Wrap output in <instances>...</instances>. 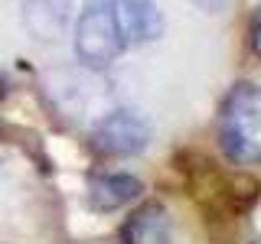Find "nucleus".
I'll return each instance as SVG.
<instances>
[{
	"label": "nucleus",
	"mask_w": 261,
	"mask_h": 244,
	"mask_svg": "<svg viewBox=\"0 0 261 244\" xmlns=\"http://www.w3.org/2000/svg\"><path fill=\"white\" fill-rule=\"evenodd\" d=\"M219 146L232 163L261 157V95L251 81H239L219 108Z\"/></svg>",
	"instance_id": "1"
},
{
	"label": "nucleus",
	"mask_w": 261,
	"mask_h": 244,
	"mask_svg": "<svg viewBox=\"0 0 261 244\" xmlns=\"http://www.w3.org/2000/svg\"><path fill=\"white\" fill-rule=\"evenodd\" d=\"M124 52H127V46L121 39L118 26H114L108 0H98L88 10H82L79 23H75V55L82 59V65L105 69L114 59H121Z\"/></svg>",
	"instance_id": "2"
},
{
	"label": "nucleus",
	"mask_w": 261,
	"mask_h": 244,
	"mask_svg": "<svg viewBox=\"0 0 261 244\" xmlns=\"http://www.w3.org/2000/svg\"><path fill=\"white\" fill-rule=\"evenodd\" d=\"M147 143H150V124L137 111H127V108L101 114L92 130V146L101 157H114V160L134 157Z\"/></svg>",
	"instance_id": "3"
},
{
	"label": "nucleus",
	"mask_w": 261,
	"mask_h": 244,
	"mask_svg": "<svg viewBox=\"0 0 261 244\" xmlns=\"http://www.w3.org/2000/svg\"><path fill=\"white\" fill-rule=\"evenodd\" d=\"M108 7L127 49L147 46L163 36V13L153 0H108Z\"/></svg>",
	"instance_id": "4"
},
{
	"label": "nucleus",
	"mask_w": 261,
	"mask_h": 244,
	"mask_svg": "<svg viewBox=\"0 0 261 244\" xmlns=\"http://www.w3.org/2000/svg\"><path fill=\"white\" fill-rule=\"evenodd\" d=\"M75 0H23V26L39 43H56L72 23Z\"/></svg>",
	"instance_id": "5"
},
{
	"label": "nucleus",
	"mask_w": 261,
	"mask_h": 244,
	"mask_svg": "<svg viewBox=\"0 0 261 244\" xmlns=\"http://www.w3.org/2000/svg\"><path fill=\"white\" fill-rule=\"evenodd\" d=\"M121 241L124 244H173V222L167 208L157 202H147L121 225Z\"/></svg>",
	"instance_id": "6"
},
{
	"label": "nucleus",
	"mask_w": 261,
	"mask_h": 244,
	"mask_svg": "<svg viewBox=\"0 0 261 244\" xmlns=\"http://www.w3.org/2000/svg\"><path fill=\"white\" fill-rule=\"evenodd\" d=\"M144 192V182L130 173H98L88 182V205L95 211H118Z\"/></svg>",
	"instance_id": "7"
},
{
	"label": "nucleus",
	"mask_w": 261,
	"mask_h": 244,
	"mask_svg": "<svg viewBox=\"0 0 261 244\" xmlns=\"http://www.w3.org/2000/svg\"><path fill=\"white\" fill-rule=\"evenodd\" d=\"M196 7H199L202 13H222L225 7H228V0H193Z\"/></svg>",
	"instance_id": "8"
}]
</instances>
